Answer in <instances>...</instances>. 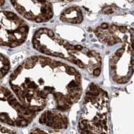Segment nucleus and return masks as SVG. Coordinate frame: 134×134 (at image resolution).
<instances>
[{
	"label": "nucleus",
	"mask_w": 134,
	"mask_h": 134,
	"mask_svg": "<svg viewBox=\"0 0 134 134\" xmlns=\"http://www.w3.org/2000/svg\"><path fill=\"white\" fill-rule=\"evenodd\" d=\"M128 1H130V2H131V3H132V2H133V0H128Z\"/></svg>",
	"instance_id": "obj_12"
},
{
	"label": "nucleus",
	"mask_w": 134,
	"mask_h": 134,
	"mask_svg": "<svg viewBox=\"0 0 134 134\" xmlns=\"http://www.w3.org/2000/svg\"><path fill=\"white\" fill-rule=\"evenodd\" d=\"M14 9L27 20L46 22L53 17L52 5L48 0H10Z\"/></svg>",
	"instance_id": "obj_3"
},
{
	"label": "nucleus",
	"mask_w": 134,
	"mask_h": 134,
	"mask_svg": "<svg viewBox=\"0 0 134 134\" xmlns=\"http://www.w3.org/2000/svg\"><path fill=\"white\" fill-rule=\"evenodd\" d=\"M47 34L50 37V38H52V37L54 36V32H52V30H48V32Z\"/></svg>",
	"instance_id": "obj_9"
},
{
	"label": "nucleus",
	"mask_w": 134,
	"mask_h": 134,
	"mask_svg": "<svg viewBox=\"0 0 134 134\" xmlns=\"http://www.w3.org/2000/svg\"><path fill=\"white\" fill-rule=\"evenodd\" d=\"M82 48H83V47L81 46V45H76V46H75V50H76V51H81Z\"/></svg>",
	"instance_id": "obj_8"
},
{
	"label": "nucleus",
	"mask_w": 134,
	"mask_h": 134,
	"mask_svg": "<svg viewBox=\"0 0 134 134\" xmlns=\"http://www.w3.org/2000/svg\"><path fill=\"white\" fill-rule=\"evenodd\" d=\"M35 113L20 103L9 89L0 87V121L12 126L26 127L33 120Z\"/></svg>",
	"instance_id": "obj_1"
},
{
	"label": "nucleus",
	"mask_w": 134,
	"mask_h": 134,
	"mask_svg": "<svg viewBox=\"0 0 134 134\" xmlns=\"http://www.w3.org/2000/svg\"><path fill=\"white\" fill-rule=\"evenodd\" d=\"M100 74V67H96L93 70V75L94 76H99Z\"/></svg>",
	"instance_id": "obj_6"
},
{
	"label": "nucleus",
	"mask_w": 134,
	"mask_h": 134,
	"mask_svg": "<svg viewBox=\"0 0 134 134\" xmlns=\"http://www.w3.org/2000/svg\"><path fill=\"white\" fill-rule=\"evenodd\" d=\"M109 27V25L107 23H103L100 26V27L102 28L103 30H107Z\"/></svg>",
	"instance_id": "obj_7"
},
{
	"label": "nucleus",
	"mask_w": 134,
	"mask_h": 134,
	"mask_svg": "<svg viewBox=\"0 0 134 134\" xmlns=\"http://www.w3.org/2000/svg\"><path fill=\"white\" fill-rule=\"evenodd\" d=\"M5 3V0H0V7L2 6Z\"/></svg>",
	"instance_id": "obj_11"
},
{
	"label": "nucleus",
	"mask_w": 134,
	"mask_h": 134,
	"mask_svg": "<svg viewBox=\"0 0 134 134\" xmlns=\"http://www.w3.org/2000/svg\"><path fill=\"white\" fill-rule=\"evenodd\" d=\"M28 26L22 19L9 11H0V46L15 48L27 36Z\"/></svg>",
	"instance_id": "obj_2"
},
{
	"label": "nucleus",
	"mask_w": 134,
	"mask_h": 134,
	"mask_svg": "<svg viewBox=\"0 0 134 134\" xmlns=\"http://www.w3.org/2000/svg\"><path fill=\"white\" fill-rule=\"evenodd\" d=\"M0 133H15V131L12 130H9L8 128L5 127L3 125L0 124Z\"/></svg>",
	"instance_id": "obj_5"
},
{
	"label": "nucleus",
	"mask_w": 134,
	"mask_h": 134,
	"mask_svg": "<svg viewBox=\"0 0 134 134\" xmlns=\"http://www.w3.org/2000/svg\"><path fill=\"white\" fill-rule=\"evenodd\" d=\"M55 1H59V2H72L75 0H55Z\"/></svg>",
	"instance_id": "obj_10"
},
{
	"label": "nucleus",
	"mask_w": 134,
	"mask_h": 134,
	"mask_svg": "<svg viewBox=\"0 0 134 134\" xmlns=\"http://www.w3.org/2000/svg\"><path fill=\"white\" fill-rule=\"evenodd\" d=\"M60 20L65 22L80 24L82 20V12L78 7H70L63 12Z\"/></svg>",
	"instance_id": "obj_4"
}]
</instances>
